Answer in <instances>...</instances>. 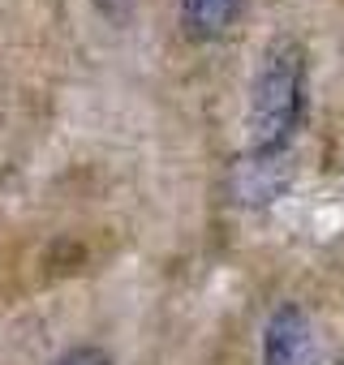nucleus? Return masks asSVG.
<instances>
[{
	"label": "nucleus",
	"mask_w": 344,
	"mask_h": 365,
	"mask_svg": "<svg viewBox=\"0 0 344 365\" xmlns=\"http://www.w3.org/2000/svg\"><path fill=\"white\" fill-rule=\"evenodd\" d=\"M267 365H318V331L297 305H280L267 322Z\"/></svg>",
	"instance_id": "2"
},
{
	"label": "nucleus",
	"mask_w": 344,
	"mask_h": 365,
	"mask_svg": "<svg viewBox=\"0 0 344 365\" xmlns=\"http://www.w3.org/2000/svg\"><path fill=\"white\" fill-rule=\"evenodd\" d=\"M340 365H344V356H340Z\"/></svg>",
	"instance_id": "5"
},
{
	"label": "nucleus",
	"mask_w": 344,
	"mask_h": 365,
	"mask_svg": "<svg viewBox=\"0 0 344 365\" xmlns=\"http://www.w3.org/2000/svg\"><path fill=\"white\" fill-rule=\"evenodd\" d=\"M52 365H112V356H108L103 348H69V352H61Z\"/></svg>",
	"instance_id": "4"
},
{
	"label": "nucleus",
	"mask_w": 344,
	"mask_h": 365,
	"mask_svg": "<svg viewBox=\"0 0 344 365\" xmlns=\"http://www.w3.org/2000/svg\"><path fill=\"white\" fill-rule=\"evenodd\" d=\"M186 31L194 39H220L237 14H241V0H186Z\"/></svg>",
	"instance_id": "3"
},
{
	"label": "nucleus",
	"mask_w": 344,
	"mask_h": 365,
	"mask_svg": "<svg viewBox=\"0 0 344 365\" xmlns=\"http://www.w3.org/2000/svg\"><path fill=\"white\" fill-rule=\"evenodd\" d=\"M301 95H305V56L293 39H280L267 48L258 78H254V103H250V125L258 150L284 146L301 116Z\"/></svg>",
	"instance_id": "1"
}]
</instances>
